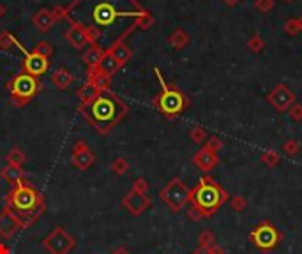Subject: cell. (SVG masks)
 <instances>
[{"instance_id": "34", "label": "cell", "mask_w": 302, "mask_h": 254, "mask_svg": "<svg viewBox=\"0 0 302 254\" xmlns=\"http://www.w3.org/2000/svg\"><path fill=\"white\" fill-rule=\"evenodd\" d=\"M34 53H37V55H43V56H46V58H50L51 55H53V48H51V44L48 41H41V42H37L36 46H34V49H32Z\"/></svg>"}, {"instance_id": "11", "label": "cell", "mask_w": 302, "mask_h": 254, "mask_svg": "<svg viewBox=\"0 0 302 254\" xmlns=\"http://www.w3.org/2000/svg\"><path fill=\"white\" fill-rule=\"evenodd\" d=\"M71 162L80 169V171H87V169L96 162V155H94V152L90 150L89 145H87L83 140H78L75 145H73Z\"/></svg>"}, {"instance_id": "9", "label": "cell", "mask_w": 302, "mask_h": 254, "mask_svg": "<svg viewBox=\"0 0 302 254\" xmlns=\"http://www.w3.org/2000/svg\"><path fill=\"white\" fill-rule=\"evenodd\" d=\"M143 13H147V11H136V13L118 11V9H115L111 4L103 2V4H97V6L94 7L92 18H94V21H96L97 27H106V25L115 23L118 18H138V16H142Z\"/></svg>"}, {"instance_id": "39", "label": "cell", "mask_w": 302, "mask_h": 254, "mask_svg": "<svg viewBox=\"0 0 302 254\" xmlns=\"http://www.w3.org/2000/svg\"><path fill=\"white\" fill-rule=\"evenodd\" d=\"M149 189H150L149 182H147L143 176L136 178L135 183H133V187H131V190H135V193H140V194H147V193H149Z\"/></svg>"}, {"instance_id": "31", "label": "cell", "mask_w": 302, "mask_h": 254, "mask_svg": "<svg viewBox=\"0 0 302 254\" xmlns=\"http://www.w3.org/2000/svg\"><path fill=\"white\" fill-rule=\"evenodd\" d=\"M110 169L115 173V175H118V176H120V175H126V173L129 171V162L126 161L124 157H117V159H115V161L110 164Z\"/></svg>"}, {"instance_id": "25", "label": "cell", "mask_w": 302, "mask_h": 254, "mask_svg": "<svg viewBox=\"0 0 302 254\" xmlns=\"http://www.w3.org/2000/svg\"><path fill=\"white\" fill-rule=\"evenodd\" d=\"M11 48H18L23 55H27V53H29L22 44H20V41L11 34V32H8V30L0 32V49H11Z\"/></svg>"}, {"instance_id": "16", "label": "cell", "mask_w": 302, "mask_h": 254, "mask_svg": "<svg viewBox=\"0 0 302 254\" xmlns=\"http://www.w3.org/2000/svg\"><path fill=\"white\" fill-rule=\"evenodd\" d=\"M191 161H193V164H195L196 168L200 169V171L209 173V171H212V169L217 166V162H219V157H217V154H214V152L207 150V148H200V150L196 152L195 155H193Z\"/></svg>"}, {"instance_id": "41", "label": "cell", "mask_w": 302, "mask_h": 254, "mask_svg": "<svg viewBox=\"0 0 302 254\" xmlns=\"http://www.w3.org/2000/svg\"><path fill=\"white\" fill-rule=\"evenodd\" d=\"M230 205H231V208H233L235 212H242L246 207H248V200H246L244 196H240V194H237V196L231 198Z\"/></svg>"}, {"instance_id": "45", "label": "cell", "mask_w": 302, "mask_h": 254, "mask_svg": "<svg viewBox=\"0 0 302 254\" xmlns=\"http://www.w3.org/2000/svg\"><path fill=\"white\" fill-rule=\"evenodd\" d=\"M193 254H210V249L205 245H198L195 250H193Z\"/></svg>"}, {"instance_id": "7", "label": "cell", "mask_w": 302, "mask_h": 254, "mask_svg": "<svg viewBox=\"0 0 302 254\" xmlns=\"http://www.w3.org/2000/svg\"><path fill=\"white\" fill-rule=\"evenodd\" d=\"M43 247L50 254H71L76 249V238L62 226H57L44 236Z\"/></svg>"}, {"instance_id": "27", "label": "cell", "mask_w": 302, "mask_h": 254, "mask_svg": "<svg viewBox=\"0 0 302 254\" xmlns=\"http://www.w3.org/2000/svg\"><path fill=\"white\" fill-rule=\"evenodd\" d=\"M6 162H8V164H15V166H23L27 162L25 152L20 147L11 148V150L8 152V155H6Z\"/></svg>"}, {"instance_id": "38", "label": "cell", "mask_w": 302, "mask_h": 254, "mask_svg": "<svg viewBox=\"0 0 302 254\" xmlns=\"http://www.w3.org/2000/svg\"><path fill=\"white\" fill-rule=\"evenodd\" d=\"M298 150H300V143H298L297 140H288V141H284L283 152H284L286 155H297Z\"/></svg>"}, {"instance_id": "44", "label": "cell", "mask_w": 302, "mask_h": 254, "mask_svg": "<svg viewBox=\"0 0 302 254\" xmlns=\"http://www.w3.org/2000/svg\"><path fill=\"white\" fill-rule=\"evenodd\" d=\"M188 217L191 219V221H202V219H203V214L198 210V208L195 207V205H191V207L188 208Z\"/></svg>"}, {"instance_id": "37", "label": "cell", "mask_w": 302, "mask_h": 254, "mask_svg": "<svg viewBox=\"0 0 302 254\" xmlns=\"http://www.w3.org/2000/svg\"><path fill=\"white\" fill-rule=\"evenodd\" d=\"M284 34H288L290 37H295V35L300 34V30H298V25H297V18H290V20H286V23H284Z\"/></svg>"}, {"instance_id": "19", "label": "cell", "mask_w": 302, "mask_h": 254, "mask_svg": "<svg viewBox=\"0 0 302 254\" xmlns=\"http://www.w3.org/2000/svg\"><path fill=\"white\" fill-rule=\"evenodd\" d=\"M32 23H34V27H36L39 32H43V34L50 32L55 25V18H53V14H51V9H44V7L39 9L32 16Z\"/></svg>"}, {"instance_id": "50", "label": "cell", "mask_w": 302, "mask_h": 254, "mask_svg": "<svg viewBox=\"0 0 302 254\" xmlns=\"http://www.w3.org/2000/svg\"><path fill=\"white\" fill-rule=\"evenodd\" d=\"M224 4H226V6H230V7H233V6H237L238 2H240V0H223Z\"/></svg>"}, {"instance_id": "10", "label": "cell", "mask_w": 302, "mask_h": 254, "mask_svg": "<svg viewBox=\"0 0 302 254\" xmlns=\"http://www.w3.org/2000/svg\"><path fill=\"white\" fill-rule=\"evenodd\" d=\"M265 99L276 111L283 113V111H288V109L295 104V92L291 90L288 85L277 83L276 87L267 94Z\"/></svg>"}, {"instance_id": "43", "label": "cell", "mask_w": 302, "mask_h": 254, "mask_svg": "<svg viewBox=\"0 0 302 254\" xmlns=\"http://www.w3.org/2000/svg\"><path fill=\"white\" fill-rule=\"evenodd\" d=\"M290 118L295 120V122H298V120H302V104H293L290 108Z\"/></svg>"}, {"instance_id": "5", "label": "cell", "mask_w": 302, "mask_h": 254, "mask_svg": "<svg viewBox=\"0 0 302 254\" xmlns=\"http://www.w3.org/2000/svg\"><path fill=\"white\" fill-rule=\"evenodd\" d=\"M8 90L11 94V102L16 108H23L27 106L37 94L43 92V83L39 78L30 76L27 73H18L8 81Z\"/></svg>"}, {"instance_id": "13", "label": "cell", "mask_w": 302, "mask_h": 254, "mask_svg": "<svg viewBox=\"0 0 302 254\" xmlns=\"http://www.w3.org/2000/svg\"><path fill=\"white\" fill-rule=\"evenodd\" d=\"M48 69H50V58H46V56L43 55H37V53L34 51L27 53L22 62V73H27L36 78L43 76Z\"/></svg>"}, {"instance_id": "22", "label": "cell", "mask_w": 302, "mask_h": 254, "mask_svg": "<svg viewBox=\"0 0 302 254\" xmlns=\"http://www.w3.org/2000/svg\"><path fill=\"white\" fill-rule=\"evenodd\" d=\"M73 81H75V76H73L66 67H58V69L53 71V74H51V83H53L55 88H58V90L69 88Z\"/></svg>"}, {"instance_id": "3", "label": "cell", "mask_w": 302, "mask_h": 254, "mask_svg": "<svg viewBox=\"0 0 302 254\" xmlns=\"http://www.w3.org/2000/svg\"><path fill=\"white\" fill-rule=\"evenodd\" d=\"M228 198V193L212 176H202L191 189V205L202 212L203 217H212L226 203Z\"/></svg>"}, {"instance_id": "32", "label": "cell", "mask_w": 302, "mask_h": 254, "mask_svg": "<svg viewBox=\"0 0 302 254\" xmlns=\"http://www.w3.org/2000/svg\"><path fill=\"white\" fill-rule=\"evenodd\" d=\"M85 34H87V42L90 46L97 44V41L101 39V28L97 25H89V27H85Z\"/></svg>"}, {"instance_id": "18", "label": "cell", "mask_w": 302, "mask_h": 254, "mask_svg": "<svg viewBox=\"0 0 302 254\" xmlns=\"http://www.w3.org/2000/svg\"><path fill=\"white\" fill-rule=\"evenodd\" d=\"M87 81H89L90 85H94L99 94L110 92V88H111V78L106 76V74H103V73H99L97 67L89 69V73H87Z\"/></svg>"}, {"instance_id": "17", "label": "cell", "mask_w": 302, "mask_h": 254, "mask_svg": "<svg viewBox=\"0 0 302 254\" xmlns=\"http://www.w3.org/2000/svg\"><path fill=\"white\" fill-rule=\"evenodd\" d=\"M64 37H66V41L76 49H82V48H85V44H89V42H87L85 25L78 23V21H71V27L66 30Z\"/></svg>"}, {"instance_id": "40", "label": "cell", "mask_w": 302, "mask_h": 254, "mask_svg": "<svg viewBox=\"0 0 302 254\" xmlns=\"http://www.w3.org/2000/svg\"><path fill=\"white\" fill-rule=\"evenodd\" d=\"M51 14H53L55 21H58V20H71V16H69L71 13H69L68 7H66V6L53 7V9H51Z\"/></svg>"}, {"instance_id": "35", "label": "cell", "mask_w": 302, "mask_h": 254, "mask_svg": "<svg viewBox=\"0 0 302 254\" xmlns=\"http://www.w3.org/2000/svg\"><path fill=\"white\" fill-rule=\"evenodd\" d=\"M198 242H200V245H205V247H212L214 243H217L216 242V235H214L210 229H203V231L200 233Z\"/></svg>"}, {"instance_id": "14", "label": "cell", "mask_w": 302, "mask_h": 254, "mask_svg": "<svg viewBox=\"0 0 302 254\" xmlns=\"http://www.w3.org/2000/svg\"><path fill=\"white\" fill-rule=\"evenodd\" d=\"M20 229H23L20 219L4 205V208L0 210V236L2 238H13Z\"/></svg>"}, {"instance_id": "21", "label": "cell", "mask_w": 302, "mask_h": 254, "mask_svg": "<svg viewBox=\"0 0 302 254\" xmlns=\"http://www.w3.org/2000/svg\"><path fill=\"white\" fill-rule=\"evenodd\" d=\"M0 176H2L6 182L15 185V183H18L20 180L27 178V173H25V169H23V166L6 164L4 168H2V171H0Z\"/></svg>"}, {"instance_id": "46", "label": "cell", "mask_w": 302, "mask_h": 254, "mask_svg": "<svg viewBox=\"0 0 302 254\" xmlns=\"http://www.w3.org/2000/svg\"><path fill=\"white\" fill-rule=\"evenodd\" d=\"M110 254H131V250H129L128 247L120 245V247H117V249H113V250H111Z\"/></svg>"}, {"instance_id": "51", "label": "cell", "mask_w": 302, "mask_h": 254, "mask_svg": "<svg viewBox=\"0 0 302 254\" xmlns=\"http://www.w3.org/2000/svg\"><path fill=\"white\" fill-rule=\"evenodd\" d=\"M6 16V7L0 4V18H4Z\"/></svg>"}, {"instance_id": "42", "label": "cell", "mask_w": 302, "mask_h": 254, "mask_svg": "<svg viewBox=\"0 0 302 254\" xmlns=\"http://www.w3.org/2000/svg\"><path fill=\"white\" fill-rule=\"evenodd\" d=\"M274 7V0H255V9L258 13H270Z\"/></svg>"}, {"instance_id": "23", "label": "cell", "mask_w": 302, "mask_h": 254, "mask_svg": "<svg viewBox=\"0 0 302 254\" xmlns=\"http://www.w3.org/2000/svg\"><path fill=\"white\" fill-rule=\"evenodd\" d=\"M104 51H106V49H103L99 44H92L85 53H83L82 60L85 62V66L89 67V69H94V67L99 66V62H101V58H103Z\"/></svg>"}, {"instance_id": "20", "label": "cell", "mask_w": 302, "mask_h": 254, "mask_svg": "<svg viewBox=\"0 0 302 254\" xmlns=\"http://www.w3.org/2000/svg\"><path fill=\"white\" fill-rule=\"evenodd\" d=\"M120 64H118V60L115 58L111 53H108V49L104 51V55H103V58H101V62H99V66H97V71L99 73H103V74H106V76H110V78H113L115 76V73L117 71H120Z\"/></svg>"}, {"instance_id": "49", "label": "cell", "mask_w": 302, "mask_h": 254, "mask_svg": "<svg viewBox=\"0 0 302 254\" xmlns=\"http://www.w3.org/2000/svg\"><path fill=\"white\" fill-rule=\"evenodd\" d=\"M0 254H11V250L6 243H0Z\"/></svg>"}, {"instance_id": "36", "label": "cell", "mask_w": 302, "mask_h": 254, "mask_svg": "<svg viewBox=\"0 0 302 254\" xmlns=\"http://www.w3.org/2000/svg\"><path fill=\"white\" fill-rule=\"evenodd\" d=\"M203 148H207V150L217 154V152L223 148V141H221V138H217V136H209L205 140V147H203Z\"/></svg>"}, {"instance_id": "6", "label": "cell", "mask_w": 302, "mask_h": 254, "mask_svg": "<svg viewBox=\"0 0 302 254\" xmlns=\"http://www.w3.org/2000/svg\"><path fill=\"white\" fill-rule=\"evenodd\" d=\"M159 200L170 208L171 212L184 210L186 205L191 201V189L184 183V180L173 176L163 189L159 190Z\"/></svg>"}, {"instance_id": "52", "label": "cell", "mask_w": 302, "mask_h": 254, "mask_svg": "<svg viewBox=\"0 0 302 254\" xmlns=\"http://www.w3.org/2000/svg\"><path fill=\"white\" fill-rule=\"evenodd\" d=\"M297 25H298V30L302 32V14H300V16L297 18Z\"/></svg>"}, {"instance_id": "8", "label": "cell", "mask_w": 302, "mask_h": 254, "mask_svg": "<svg viewBox=\"0 0 302 254\" xmlns=\"http://www.w3.org/2000/svg\"><path fill=\"white\" fill-rule=\"evenodd\" d=\"M249 238L255 243L256 249L260 250H270L279 243L281 233L277 231V228L270 221H262L251 233H249Z\"/></svg>"}, {"instance_id": "33", "label": "cell", "mask_w": 302, "mask_h": 254, "mask_svg": "<svg viewBox=\"0 0 302 254\" xmlns=\"http://www.w3.org/2000/svg\"><path fill=\"white\" fill-rule=\"evenodd\" d=\"M189 138H191V141L193 143H205V140H207V131L203 129V127H200V125H195L193 127L191 131H189Z\"/></svg>"}, {"instance_id": "48", "label": "cell", "mask_w": 302, "mask_h": 254, "mask_svg": "<svg viewBox=\"0 0 302 254\" xmlns=\"http://www.w3.org/2000/svg\"><path fill=\"white\" fill-rule=\"evenodd\" d=\"M129 2H131V4H133V6H135V7H136V11H147V9H145V7H143V6H142V4H140V2H138V0H129Z\"/></svg>"}, {"instance_id": "28", "label": "cell", "mask_w": 302, "mask_h": 254, "mask_svg": "<svg viewBox=\"0 0 302 254\" xmlns=\"http://www.w3.org/2000/svg\"><path fill=\"white\" fill-rule=\"evenodd\" d=\"M260 161H262L267 168H276V166L281 162V155L277 154L276 150H265V152H262V155H260Z\"/></svg>"}, {"instance_id": "24", "label": "cell", "mask_w": 302, "mask_h": 254, "mask_svg": "<svg viewBox=\"0 0 302 254\" xmlns=\"http://www.w3.org/2000/svg\"><path fill=\"white\" fill-rule=\"evenodd\" d=\"M189 41L191 39H189V34L184 28H175L170 34V37H168V42H170V46L173 49H184L189 44Z\"/></svg>"}, {"instance_id": "30", "label": "cell", "mask_w": 302, "mask_h": 254, "mask_svg": "<svg viewBox=\"0 0 302 254\" xmlns=\"http://www.w3.org/2000/svg\"><path fill=\"white\" fill-rule=\"evenodd\" d=\"M133 25H135L136 28H142V30H149V28L154 25V16L149 13V11H147V13H143L142 16L135 18Z\"/></svg>"}, {"instance_id": "26", "label": "cell", "mask_w": 302, "mask_h": 254, "mask_svg": "<svg viewBox=\"0 0 302 254\" xmlns=\"http://www.w3.org/2000/svg\"><path fill=\"white\" fill-rule=\"evenodd\" d=\"M97 95H99V92H97L96 87L90 85L89 81H85V85H82V87L76 90V97L80 99V102H90L92 99H96Z\"/></svg>"}, {"instance_id": "4", "label": "cell", "mask_w": 302, "mask_h": 254, "mask_svg": "<svg viewBox=\"0 0 302 254\" xmlns=\"http://www.w3.org/2000/svg\"><path fill=\"white\" fill-rule=\"evenodd\" d=\"M154 74H156V78L159 80L161 92L154 97L152 106L157 108V111H159L163 116H166V118H170V120L177 118V116L182 115L184 109L191 104V101H189V97L177 87V85H168L157 67H154Z\"/></svg>"}, {"instance_id": "47", "label": "cell", "mask_w": 302, "mask_h": 254, "mask_svg": "<svg viewBox=\"0 0 302 254\" xmlns=\"http://www.w3.org/2000/svg\"><path fill=\"white\" fill-rule=\"evenodd\" d=\"M210 249V254H224V249L221 245H217V243H214L212 247H209Z\"/></svg>"}, {"instance_id": "53", "label": "cell", "mask_w": 302, "mask_h": 254, "mask_svg": "<svg viewBox=\"0 0 302 254\" xmlns=\"http://www.w3.org/2000/svg\"><path fill=\"white\" fill-rule=\"evenodd\" d=\"M284 2H286V4H290V2H293V0H284Z\"/></svg>"}, {"instance_id": "15", "label": "cell", "mask_w": 302, "mask_h": 254, "mask_svg": "<svg viewBox=\"0 0 302 254\" xmlns=\"http://www.w3.org/2000/svg\"><path fill=\"white\" fill-rule=\"evenodd\" d=\"M135 28H136L135 25H131V27H129L128 30H126L124 34L120 35V37L115 39L113 44H111L110 48H108V53H111V55H113L115 58L118 60V64H120V66H126V64H128L129 60L133 58V49L129 48L128 44H126L124 39L128 37V35L131 34V32L135 30Z\"/></svg>"}, {"instance_id": "12", "label": "cell", "mask_w": 302, "mask_h": 254, "mask_svg": "<svg viewBox=\"0 0 302 254\" xmlns=\"http://www.w3.org/2000/svg\"><path fill=\"white\" fill-rule=\"evenodd\" d=\"M150 205H152V200L149 198V194H140L135 193V190H129L122 198V207L131 215H135V217H140L147 208H150Z\"/></svg>"}, {"instance_id": "29", "label": "cell", "mask_w": 302, "mask_h": 254, "mask_svg": "<svg viewBox=\"0 0 302 254\" xmlns=\"http://www.w3.org/2000/svg\"><path fill=\"white\" fill-rule=\"evenodd\" d=\"M246 46H248L249 51L253 53H260L263 48H265V41H263V37L260 34H253L251 37L248 39V42H246Z\"/></svg>"}, {"instance_id": "2", "label": "cell", "mask_w": 302, "mask_h": 254, "mask_svg": "<svg viewBox=\"0 0 302 254\" xmlns=\"http://www.w3.org/2000/svg\"><path fill=\"white\" fill-rule=\"evenodd\" d=\"M6 207L20 219L23 229L30 228L46 210L44 196L27 178L13 185L6 196Z\"/></svg>"}, {"instance_id": "1", "label": "cell", "mask_w": 302, "mask_h": 254, "mask_svg": "<svg viewBox=\"0 0 302 254\" xmlns=\"http://www.w3.org/2000/svg\"><path fill=\"white\" fill-rule=\"evenodd\" d=\"M78 111L101 136H106L128 116L129 106L110 90L99 94L90 102H80Z\"/></svg>"}]
</instances>
